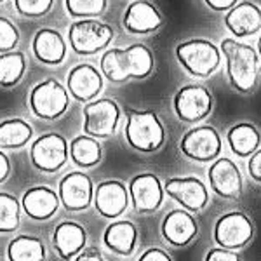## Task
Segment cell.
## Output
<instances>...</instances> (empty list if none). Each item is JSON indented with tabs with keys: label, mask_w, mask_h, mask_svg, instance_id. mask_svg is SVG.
Instances as JSON below:
<instances>
[{
	"label": "cell",
	"mask_w": 261,
	"mask_h": 261,
	"mask_svg": "<svg viewBox=\"0 0 261 261\" xmlns=\"http://www.w3.org/2000/svg\"><path fill=\"white\" fill-rule=\"evenodd\" d=\"M209 185L211 190L223 199H237L242 193V174L231 159L218 157L209 167Z\"/></svg>",
	"instance_id": "cell-15"
},
{
	"label": "cell",
	"mask_w": 261,
	"mask_h": 261,
	"mask_svg": "<svg viewBox=\"0 0 261 261\" xmlns=\"http://www.w3.org/2000/svg\"><path fill=\"white\" fill-rule=\"evenodd\" d=\"M28 105L35 117L42 120H56L66 113L70 107L68 89L54 79L37 84L30 91Z\"/></svg>",
	"instance_id": "cell-6"
},
{
	"label": "cell",
	"mask_w": 261,
	"mask_h": 261,
	"mask_svg": "<svg viewBox=\"0 0 261 261\" xmlns=\"http://www.w3.org/2000/svg\"><path fill=\"white\" fill-rule=\"evenodd\" d=\"M32 49L35 58L44 65H60L65 61L66 44L63 40L61 33L53 28H40L35 33L32 42Z\"/></svg>",
	"instance_id": "cell-22"
},
{
	"label": "cell",
	"mask_w": 261,
	"mask_h": 261,
	"mask_svg": "<svg viewBox=\"0 0 261 261\" xmlns=\"http://www.w3.org/2000/svg\"><path fill=\"white\" fill-rule=\"evenodd\" d=\"M247 169H249V176L254 181L261 183V148L256 150L254 153L251 155L249 164H247Z\"/></svg>",
	"instance_id": "cell-35"
},
{
	"label": "cell",
	"mask_w": 261,
	"mask_h": 261,
	"mask_svg": "<svg viewBox=\"0 0 261 261\" xmlns=\"http://www.w3.org/2000/svg\"><path fill=\"white\" fill-rule=\"evenodd\" d=\"M220 49L231 87L242 94L254 91L259 81V54L256 49L235 39H223Z\"/></svg>",
	"instance_id": "cell-2"
},
{
	"label": "cell",
	"mask_w": 261,
	"mask_h": 261,
	"mask_svg": "<svg viewBox=\"0 0 261 261\" xmlns=\"http://www.w3.org/2000/svg\"><path fill=\"white\" fill-rule=\"evenodd\" d=\"M27 70V58L23 53L9 50L0 53V86L14 87L24 75Z\"/></svg>",
	"instance_id": "cell-29"
},
{
	"label": "cell",
	"mask_w": 261,
	"mask_h": 261,
	"mask_svg": "<svg viewBox=\"0 0 261 261\" xmlns=\"http://www.w3.org/2000/svg\"><path fill=\"white\" fill-rule=\"evenodd\" d=\"M164 192L172 197L181 207L190 213H200L209 202L207 187L199 178H171L164 185Z\"/></svg>",
	"instance_id": "cell-13"
},
{
	"label": "cell",
	"mask_w": 261,
	"mask_h": 261,
	"mask_svg": "<svg viewBox=\"0 0 261 261\" xmlns=\"http://www.w3.org/2000/svg\"><path fill=\"white\" fill-rule=\"evenodd\" d=\"M164 19L153 4L146 0H134L127 6L122 18V24L129 33L134 35H146L153 33L162 27Z\"/></svg>",
	"instance_id": "cell-16"
},
{
	"label": "cell",
	"mask_w": 261,
	"mask_h": 261,
	"mask_svg": "<svg viewBox=\"0 0 261 261\" xmlns=\"http://www.w3.org/2000/svg\"><path fill=\"white\" fill-rule=\"evenodd\" d=\"M9 261H45V247L40 239L19 235L7 247Z\"/></svg>",
	"instance_id": "cell-28"
},
{
	"label": "cell",
	"mask_w": 261,
	"mask_h": 261,
	"mask_svg": "<svg viewBox=\"0 0 261 261\" xmlns=\"http://www.w3.org/2000/svg\"><path fill=\"white\" fill-rule=\"evenodd\" d=\"M60 202L71 213L84 211L91 205L94 199V188H92V181L86 172L75 171L66 174L60 183Z\"/></svg>",
	"instance_id": "cell-14"
},
{
	"label": "cell",
	"mask_w": 261,
	"mask_h": 261,
	"mask_svg": "<svg viewBox=\"0 0 261 261\" xmlns=\"http://www.w3.org/2000/svg\"><path fill=\"white\" fill-rule=\"evenodd\" d=\"M129 199L134 211L141 214L155 213L164 202V187L161 179L151 172H143L130 179Z\"/></svg>",
	"instance_id": "cell-12"
},
{
	"label": "cell",
	"mask_w": 261,
	"mask_h": 261,
	"mask_svg": "<svg viewBox=\"0 0 261 261\" xmlns=\"http://www.w3.org/2000/svg\"><path fill=\"white\" fill-rule=\"evenodd\" d=\"M92 200L101 216L113 220L129 207V190L122 181L108 179L98 185Z\"/></svg>",
	"instance_id": "cell-17"
},
{
	"label": "cell",
	"mask_w": 261,
	"mask_h": 261,
	"mask_svg": "<svg viewBox=\"0 0 261 261\" xmlns=\"http://www.w3.org/2000/svg\"><path fill=\"white\" fill-rule=\"evenodd\" d=\"M197 231L199 225L187 209H174L162 221L164 239L176 247L188 246L197 237Z\"/></svg>",
	"instance_id": "cell-20"
},
{
	"label": "cell",
	"mask_w": 261,
	"mask_h": 261,
	"mask_svg": "<svg viewBox=\"0 0 261 261\" xmlns=\"http://www.w3.org/2000/svg\"><path fill=\"white\" fill-rule=\"evenodd\" d=\"M103 242L112 252L120 256L133 254L138 242V228L130 221H115L105 230Z\"/></svg>",
	"instance_id": "cell-24"
},
{
	"label": "cell",
	"mask_w": 261,
	"mask_h": 261,
	"mask_svg": "<svg viewBox=\"0 0 261 261\" xmlns=\"http://www.w3.org/2000/svg\"><path fill=\"white\" fill-rule=\"evenodd\" d=\"M24 213L37 221L49 220L60 207V195L47 187H32L21 199Z\"/></svg>",
	"instance_id": "cell-21"
},
{
	"label": "cell",
	"mask_w": 261,
	"mask_h": 261,
	"mask_svg": "<svg viewBox=\"0 0 261 261\" xmlns=\"http://www.w3.org/2000/svg\"><path fill=\"white\" fill-rule=\"evenodd\" d=\"M140 261H172V259L166 251L159 249V247H151V249L143 252Z\"/></svg>",
	"instance_id": "cell-36"
},
{
	"label": "cell",
	"mask_w": 261,
	"mask_h": 261,
	"mask_svg": "<svg viewBox=\"0 0 261 261\" xmlns=\"http://www.w3.org/2000/svg\"><path fill=\"white\" fill-rule=\"evenodd\" d=\"M113 35L115 33L110 24L91 18L77 19L70 24L68 30L70 47L81 56H91L107 49L113 40Z\"/></svg>",
	"instance_id": "cell-5"
},
{
	"label": "cell",
	"mask_w": 261,
	"mask_h": 261,
	"mask_svg": "<svg viewBox=\"0 0 261 261\" xmlns=\"http://www.w3.org/2000/svg\"><path fill=\"white\" fill-rule=\"evenodd\" d=\"M0 2H4V0H0Z\"/></svg>",
	"instance_id": "cell-41"
},
{
	"label": "cell",
	"mask_w": 261,
	"mask_h": 261,
	"mask_svg": "<svg viewBox=\"0 0 261 261\" xmlns=\"http://www.w3.org/2000/svg\"><path fill=\"white\" fill-rule=\"evenodd\" d=\"M213 103V94L207 87L188 84L176 92L172 107H174V112L179 120L188 122V124H197L211 113Z\"/></svg>",
	"instance_id": "cell-9"
},
{
	"label": "cell",
	"mask_w": 261,
	"mask_h": 261,
	"mask_svg": "<svg viewBox=\"0 0 261 261\" xmlns=\"http://www.w3.org/2000/svg\"><path fill=\"white\" fill-rule=\"evenodd\" d=\"M205 261H241L237 254L231 249H225V247H216V249H209Z\"/></svg>",
	"instance_id": "cell-34"
},
{
	"label": "cell",
	"mask_w": 261,
	"mask_h": 261,
	"mask_svg": "<svg viewBox=\"0 0 261 261\" xmlns=\"http://www.w3.org/2000/svg\"><path fill=\"white\" fill-rule=\"evenodd\" d=\"M207 4V7H211L213 11H218V12H223V11H228L239 0H204Z\"/></svg>",
	"instance_id": "cell-38"
},
{
	"label": "cell",
	"mask_w": 261,
	"mask_h": 261,
	"mask_svg": "<svg viewBox=\"0 0 261 261\" xmlns=\"http://www.w3.org/2000/svg\"><path fill=\"white\" fill-rule=\"evenodd\" d=\"M19 225V202L11 193H0V233L14 231Z\"/></svg>",
	"instance_id": "cell-30"
},
{
	"label": "cell",
	"mask_w": 261,
	"mask_h": 261,
	"mask_svg": "<svg viewBox=\"0 0 261 261\" xmlns=\"http://www.w3.org/2000/svg\"><path fill=\"white\" fill-rule=\"evenodd\" d=\"M11 174V161L2 150H0V183H4Z\"/></svg>",
	"instance_id": "cell-39"
},
{
	"label": "cell",
	"mask_w": 261,
	"mask_h": 261,
	"mask_svg": "<svg viewBox=\"0 0 261 261\" xmlns=\"http://www.w3.org/2000/svg\"><path fill=\"white\" fill-rule=\"evenodd\" d=\"M153 54L143 44H133L125 49H108L101 56V73L110 82L143 81L153 71Z\"/></svg>",
	"instance_id": "cell-1"
},
{
	"label": "cell",
	"mask_w": 261,
	"mask_h": 261,
	"mask_svg": "<svg viewBox=\"0 0 261 261\" xmlns=\"http://www.w3.org/2000/svg\"><path fill=\"white\" fill-rule=\"evenodd\" d=\"M87 233L79 223L63 221L56 226L53 235V246L63 259H70L77 256L86 247Z\"/></svg>",
	"instance_id": "cell-23"
},
{
	"label": "cell",
	"mask_w": 261,
	"mask_h": 261,
	"mask_svg": "<svg viewBox=\"0 0 261 261\" xmlns=\"http://www.w3.org/2000/svg\"><path fill=\"white\" fill-rule=\"evenodd\" d=\"M221 136L213 125H195L179 141L185 157L195 162H213L221 155Z\"/></svg>",
	"instance_id": "cell-8"
},
{
	"label": "cell",
	"mask_w": 261,
	"mask_h": 261,
	"mask_svg": "<svg viewBox=\"0 0 261 261\" xmlns=\"http://www.w3.org/2000/svg\"><path fill=\"white\" fill-rule=\"evenodd\" d=\"M226 141L237 157H251L261 145V133L254 124L241 122L228 129Z\"/></svg>",
	"instance_id": "cell-25"
},
{
	"label": "cell",
	"mask_w": 261,
	"mask_h": 261,
	"mask_svg": "<svg viewBox=\"0 0 261 261\" xmlns=\"http://www.w3.org/2000/svg\"><path fill=\"white\" fill-rule=\"evenodd\" d=\"M68 141L61 134L49 133L32 143L30 161L42 172H56L68 161Z\"/></svg>",
	"instance_id": "cell-10"
},
{
	"label": "cell",
	"mask_w": 261,
	"mask_h": 261,
	"mask_svg": "<svg viewBox=\"0 0 261 261\" xmlns=\"http://www.w3.org/2000/svg\"><path fill=\"white\" fill-rule=\"evenodd\" d=\"M54 0H14L16 11L27 18H40L47 14Z\"/></svg>",
	"instance_id": "cell-32"
},
{
	"label": "cell",
	"mask_w": 261,
	"mask_h": 261,
	"mask_svg": "<svg viewBox=\"0 0 261 261\" xmlns=\"http://www.w3.org/2000/svg\"><path fill=\"white\" fill-rule=\"evenodd\" d=\"M258 54H259V58H261V37H259V40H258Z\"/></svg>",
	"instance_id": "cell-40"
},
{
	"label": "cell",
	"mask_w": 261,
	"mask_h": 261,
	"mask_svg": "<svg viewBox=\"0 0 261 261\" xmlns=\"http://www.w3.org/2000/svg\"><path fill=\"white\" fill-rule=\"evenodd\" d=\"M19 32L7 18L0 16V53H9L18 45Z\"/></svg>",
	"instance_id": "cell-33"
},
{
	"label": "cell",
	"mask_w": 261,
	"mask_h": 261,
	"mask_svg": "<svg viewBox=\"0 0 261 261\" xmlns=\"http://www.w3.org/2000/svg\"><path fill=\"white\" fill-rule=\"evenodd\" d=\"M71 18H96L105 12L108 0H65Z\"/></svg>",
	"instance_id": "cell-31"
},
{
	"label": "cell",
	"mask_w": 261,
	"mask_h": 261,
	"mask_svg": "<svg viewBox=\"0 0 261 261\" xmlns=\"http://www.w3.org/2000/svg\"><path fill=\"white\" fill-rule=\"evenodd\" d=\"M75 261H103V256H101V252L96 249V247H89V249L84 247L77 254Z\"/></svg>",
	"instance_id": "cell-37"
},
{
	"label": "cell",
	"mask_w": 261,
	"mask_h": 261,
	"mask_svg": "<svg viewBox=\"0 0 261 261\" xmlns=\"http://www.w3.org/2000/svg\"><path fill=\"white\" fill-rule=\"evenodd\" d=\"M120 119V108L110 98L87 101L84 107V133L96 140H105L115 134Z\"/></svg>",
	"instance_id": "cell-7"
},
{
	"label": "cell",
	"mask_w": 261,
	"mask_h": 261,
	"mask_svg": "<svg viewBox=\"0 0 261 261\" xmlns=\"http://www.w3.org/2000/svg\"><path fill=\"white\" fill-rule=\"evenodd\" d=\"M33 136V129L23 119H7L0 122V150H16L24 146Z\"/></svg>",
	"instance_id": "cell-27"
},
{
	"label": "cell",
	"mask_w": 261,
	"mask_h": 261,
	"mask_svg": "<svg viewBox=\"0 0 261 261\" xmlns=\"http://www.w3.org/2000/svg\"><path fill=\"white\" fill-rule=\"evenodd\" d=\"M179 65L193 77L205 79L213 75L221 65V49L211 40L192 39L181 42L176 47Z\"/></svg>",
	"instance_id": "cell-4"
},
{
	"label": "cell",
	"mask_w": 261,
	"mask_h": 261,
	"mask_svg": "<svg viewBox=\"0 0 261 261\" xmlns=\"http://www.w3.org/2000/svg\"><path fill=\"white\" fill-rule=\"evenodd\" d=\"M66 89H68L71 98L81 101V103L96 99L103 89L101 71H98V68H94L92 65H87V63L77 65L70 71Z\"/></svg>",
	"instance_id": "cell-18"
},
{
	"label": "cell",
	"mask_w": 261,
	"mask_h": 261,
	"mask_svg": "<svg viewBox=\"0 0 261 261\" xmlns=\"http://www.w3.org/2000/svg\"><path fill=\"white\" fill-rule=\"evenodd\" d=\"M225 27L237 39H247L261 32V9L252 2H237L226 11Z\"/></svg>",
	"instance_id": "cell-19"
},
{
	"label": "cell",
	"mask_w": 261,
	"mask_h": 261,
	"mask_svg": "<svg viewBox=\"0 0 261 261\" xmlns=\"http://www.w3.org/2000/svg\"><path fill=\"white\" fill-rule=\"evenodd\" d=\"M70 157L75 166L87 169V167H94L96 164L101 162V145L96 138L89 136V134H82L77 136L70 143Z\"/></svg>",
	"instance_id": "cell-26"
},
{
	"label": "cell",
	"mask_w": 261,
	"mask_h": 261,
	"mask_svg": "<svg viewBox=\"0 0 261 261\" xmlns=\"http://www.w3.org/2000/svg\"><path fill=\"white\" fill-rule=\"evenodd\" d=\"M125 140L141 153H153L166 143V129L159 115L151 110H127Z\"/></svg>",
	"instance_id": "cell-3"
},
{
	"label": "cell",
	"mask_w": 261,
	"mask_h": 261,
	"mask_svg": "<svg viewBox=\"0 0 261 261\" xmlns=\"http://www.w3.org/2000/svg\"><path fill=\"white\" fill-rule=\"evenodd\" d=\"M254 225L246 213L231 211L223 214L214 226V241L225 249H242L252 241Z\"/></svg>",
	"instance_id": "cell-11"
}]
</instances>
